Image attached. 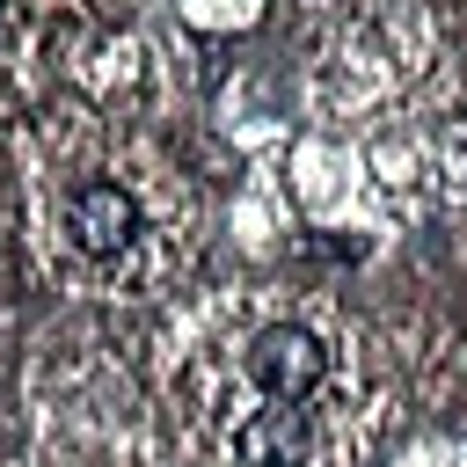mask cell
<instances>
[{"label":"cell","mask_w":467,"mask_h":467,"mask_svg":"<svg viewBox=\"0 0 467 467\" xmlns=\"http://www.w3.org/2000/svg\"><path fill=\"white\" fill-rule=\"evenodd\" d=\"M58 226H66V241H73L80 255L117 263V255L146 234V212H139V197H131L124 182H73L66 204H58Z\"/></svg>","instance_id":"6da1fadb"},{"label":"cell","mask_w":467,"mask_h":467,"mask_svg":"<svg viewBox=\"0 0 467 467\" xmlns=\"http://www.w3.org/2000/svg\"><path fill=\"white\" fill-rule=\"evenodd\" d=\"M248 379H255L263 401H306V394L328 379V350H321L306 328L277 321V328H263V336L248 343Z\"/></svg>","instance_id":"7a4b0ae2"},{"label":"cell","mask_w":467,"mask_h":467,"mask_svg":"<svg viewBox=\"0 0 467 467\" xmlns=\"http://www.w3.org/2000/svg\"><path fill=\"white\" fill-rule=\"evenodd\" d=\"M234 452H241V467H299V460L314 452V416H306V401H270V409H255V416L234 431Z\"/></svg>","instance_id":"3957f363"}]
</instances>
